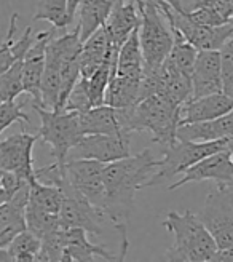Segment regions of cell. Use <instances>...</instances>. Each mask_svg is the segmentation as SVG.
Here are the masks:
<instances>
[{
	"label": "cell",
	"mask_w": 233,
	"mask_h": 262,
	"mask_svg": "<svg viewBox=\"0 0 233 262\" xmlns=\"http://www.w3.org/2000/svg\"><path fill=\"white\" fill-rule=\"evenodd\" d=\"M158 162L153 159L150 149H144L136 155L106 165L104 213L115 226L126 224L136 192L149 187V182L158 171Z\"/></svg>",
	"instance_id": "1"
},
{
	"label": "cell",
	"mask_w": 233,
	"mask_h": 262,
	"mask_svg": "<svg viewBox=\"0 0 233 262\" xmlns=\"http://www.w3.org/2000/svg\"><path fill=\"white\" fill-rule=\"evenodd\" d=\"M163 226L174 235V243L165 254L168 262H208L216 257L219 246L200 216L170 211Z\"/></svg>",
	"instance_id": "2"
},
{
	"label": "cell",
	"mask_w": 233,
	"mask_h": 262,
	"mask_svg": "<svg viewBox=\"0 0 233 262\" xmlns=\"http://www.w3.org/2000/svg\"><path fill=\"white\" fill-rule=\"evenodd\" d=\"M180 107L163 95H155L126 109V125L131 131H147L160 146H171L177 141L180 126Z\"/></svg>",
	"instance_id": "3"
},
{
	"label": "cell",
	"mask_w": 233,
	"mask_h": 262,
	"mask_svg": "<svg viewBox=\"0 0 233 262\" xmlns=\"http://www.w3.org/2000/svg\"><path fill=\"white\" fill-rule=\"evenodd\" d=\"M32 109L40 117V129H38L40 141L50 144L58 163L66 165L67 155L85 136L80 126L79 112L48 111L37 104H32Z\"/></svg>",
	"instance_id": "4"
},
{
	"label": "cell",
	"mask_w": 233,
	"mask_h": 262,
	"mask_svg": "<svg viewBox=\"0 0 233 262\" xmlns=\"http://www.w3.org/2000/svg\"><path fill=\"white\" fill-rule=\"evenodd\" d=\"M141 48L144 55V68L157 69L165 62L174 45V34L155 0H146L141 10Z\"/></svg>",
	"instance_id": "5"
},
{
	"label": "cell",
	"mask_w": 233,
	"mask_h": 262,
	"mask_svg": "<svg viewBox=\"0 0 233 262\" xmlns=\"http://www.w3.org/2000/svg\"><path fill=\"white\" fill-rule=\"evenodd\" d=\"M228 139H219L209 142H192V141H176L171 146H166L163 159L158 162V171L155 173L149 187L158 186L161 182L173 179L174 176L185 173L189 168L200 163L206 157L228 149Z\"/></svg>",
	"instance_id": "6"
},
{
	"label": "cell",
	"mask_w": 233,
	"mask_h": 262,
	"mask_svg": "<svg viewBox=\"0 0 233 262\" xmlns=\"http://www.w3.org/2000/svg\"><path fill=\"white\" fill-rule=\"evenodd\" d=\"M64 192V202L59 213L61 229H85L89 235H101L106 221V213L95 206L86 196L77 190L64 174L59 186Z\"/></svg>",
	"instance_id": "7"
},
{
	"label": "cell",
	"mask_w": 233,
	"mask_h": 262,
	"mask_svg": "<svg viewBox=\"0 0 233 262\" xmlns=\"http://www.w3.org/2000/svg\"><path fill=\"white\" fill-rule=\"evenodd\" d=\"M214 237L219 250L233 246V187L217 186L204 200L198 214Z\"/></svg>",
	"instance_id": "8"
},
{
	"label": "cell",
	"mask_w": 233,
	"mask_h": 262,
	"mask_svg": "<svg viewBox=\"0 0 233 262\" xmlns=\"http://www.w3.org/2000/svg\"><path fill=\"white\" fill-rule=\"evenodd\" d=\"M131 133L120 135H86L71 150L72 160L88 159L101 163H112L131 155Z\"/></svg>",
	"instance_id": "9"
},
{
	"label": "cell",
	"mask_w": 233,
	"mask_h": 262,
	"mask_svg": "<svg viewBox=\"0 0 233 262\" xmlns=\"http://www.w3.org/2000/svg\"><path fill=\"white\" fill-rule=\"evenodd\" d=\"M104 169L106 163L98 160L77 159L66 163V174L71 184L102 211L106 205Z\"/></svg>",
	"instance_id": "10"
},
{
	"label": "cell",
	"mask_w": 233,
	"mask_h": 262,
	"mask_svg": "<svg viewBox=\"0 0 233 262\" xmlns=\"http://www.w3.org/2000/svg\"><path fill=\"white\" fill-rule=\"evenodd\" d=\"M40 139L37 135H29L22 129L21 133L11 135L0 142V168L15 171L28 181H35V168L32 160L34 144Z\"/></svg>",
	"instance_id": "11"
},
{
	"label": "cell",
	"mask_w": 233,
	"mask_h": 262,
	"mask_svg": "<svg viewBox=\"0 0 233 262\" xmlns=\"http://www.w3.org/2000/svg\"><path fill=\"white\" fill-rule=\"evenodd\" d=\"M201 181H213L217 186H233V159L228 149L206 157L200 163L189 168L182 178L170 186V190Z\"/></svg>",
	"instance_id": "12"
},
{
	"label": "cell",
	"mask_w": 233,
	"mask_h": 262,
	"mask_svg": "<svg viewBox=\"0 0 233 262\" xmlns=\"http://www.w3.org/2000/svg\"><path fill=\"white\" fill-rule=\"evenodd\" d=\"M192 99H198L224 91L221 50L200 51L192 71Z\"/></svg>",
	"instance_id": "13"
},
{
	"label": "cell",
	"mask_w": 233,
	"mask_h": 262,
	"mask_svg": "<svg viewBox=\"0 0 233 262\" xmlns=\"http://www.w3.org/2000/svg\"><path fill=\"white\" fill-rule=\"evenodd\" d=\"M55 31H43L35 35V42L28 51L22 61V80L24 91L28 93L34 104L42 106V80L46 66V48L53 38Z\"/></svg>",
	"instance_id": "14"
},
{
	"label": "cell",
	"mask_w": 233,
	"mask_h": 262,
	"mask_svg": "<svg viewBox=\"0 0 233 262\" xmlns=\"http://www.w3.org/2000/svg\"><path fill=\"white\" fill-rule=\"evenodd\" d=\"M31 184L28 182L10 202L0 203V248H8L19 233L28 230L26 209L31 199Z\"/></svg>",
	"instance_id": "15"
},
{
	"label": "cell",
	"mask_w": 233,
	"mask_h": 262,
	"mask_svg": "<svg viewBox=\"0 0 233 262\" xmlns=\"http://www.w3.org/2000/svg\"><path fill=\"white\" fill-rule=\"evenodd\" d=\"M83 135H120L131 133L126 125V109L99 106L79 114Z\"/></svg>",
	"instance_id": "16"
},
{
	"label": "cell",
	"mask_w": 233,
	"mask_h": 262,
	"mask_svg": "<svg viewBox=\"0 0 233 262\" xmlns=\"http://www.w3.org/2000/svg\"><path fill=\"white\" fill-rule=\"evenodd\" d=\"M231 111L233 102L224 91L198 99H190L180 107V125L214 120Z\"/></svg>",
	"instance_id": "17"
},
{
	"label": "cell",
	"mask_w": 233,
	"mask_h": 262,
	"mask_svg": "<svg viewBox=\"0 0 233 262\" xmlns=\"http://www.w3.org/2000/svg\"><path fill=\"white\" fill-rule=\"evenodd\" d=\"M141 11L134 0L113 5L106 29L116 51H120L122 45L131 37V34L141 28Z\"/></svg>",
	"instance_id": "18"
},
{
	"label": "cell",
	"mask_w": 233,
	"mask_h": 262,
	"mask_svg": "<svg viewBox=\"0 0 233 262\" xmlns=\"http://www.w3.org/2000/svg\"><path fill=\"white\" fill-rule=\"evenodd\" d=\"M177 139L192 142L233 139V111L214 120L180 125L177 129Z\"/></svg>",
	"instance_id": "19"
},
{
	"label": "cell",
	"mask_w": 233,
	"mask_h": 262,
	"mask_svg": "<svg viewBox=\"0 0 233 262\" xmlns=\"http://www.w3.org/2000/svg\"><path fill=\"white\" fill-rule=\"evenodd\" d=\"M115 53H116V50L104 26V28L99 29L95 35H91L83 43V50L80 55L82 77L89 78L106 61L113 58Z\"/></svg>",
	"instance_id": "20"
},
{
	"label": "cell",
	"mask_w": 233,
	"mask_h": 262,
	"mask_svg": "<svg viewBox=\"0 0 233 262\" xmlns=\"http://www.w3.org/2000/svg\"><path fill=\"white\" fill-rule=\"evenodd\" d=\"M144 74H115L107 88L106 104L115 109H131L139 102L141 82Z\"/></svg>",
	"instance_id": "21"
},
{
	"label": "cell",
	"mask_w": 233,
	"mask_h": 262,
	"mask_svg": "<svg viewBox=\"0 0 233 262\" xmlns=\"http://www.w3.org/2000/svg\"><path fill=\"white\" fill-rule=\"evenodd\" d=\"M112 10L113 2L110 0H83L80 4L79 11H77L79 24L75 29L79 31L83 43L107 24Z\"/></svg>",
	"instance_id": "22"
},
{
	"label": "cell",
	"mask_w": 233,
	"mask_h": 262,
	"mask_svg": "<svg viewBox=\"0 0 233 262\" xmlns=\"http://www.w3.org/2000/svg\"><path fill=\"white\" fill-rule=\"evenodd\" d=\"M16 23H18V13H13L10 18V26L5 38L0 47V72L10 69L13 64L18 61H24L28 51L35 42V37H32V29L28 28L21 35L19 40H15L16 34Z\"/></svg>",
	"instance_id": "23"
},
{
	"label": "cell",
	"mask_w": 233,
	"mask_h": 262,
	"mask_svg": "<svg viewBox=\"0 0 233 262\" xmlns=\"http://www.w3.org/2000/svg\"><path fill=\"white\" fill-rule=\"evenodd\" d=\"M62 232H64L66 250L74 256L75 262H82L93 257H101L107 262H116V259H119V256L110 254L106 248L89 242L88 232L85 229L74 227V229H62Z\"/></svg>",
	"instance_id": "24"
},
{
	"label": "cell",
	"mask_w": 233,
	"mask_h": 262,
	"mask_svg": "<svg viewBox=\"0 0 233 262\" xmlns=\"http://www.w3.org/2000/svg\"><path fill=\"white\" fill-rule=\"evenodd\" d=\"M173 34H174V45L168 58L165 59L163 66L168 71L192 75L193 66H195L200 51L197 50V47H193L190 42H187L179 32H173Z\"/></svg>",
	"instance_id": "25"
},
{
	"label": "cell",
	"mask_w": 233,
	"mask_h": 262,
	"mask_svg": "<svg viewBox=\"0 0 233 262\" xmlns=\"http://www.w3.org/2000/svg\"><path fill=\"white\" fill-rule=\"evenodd\" d=\"M115 74H144V55L141 48L139 29H136L131 37L122 45L116 58Z\"/></svg>",
	"instance_id": "26"
},
{
	"label": "cell",
	"mask_w": 233,
	"mask_h": 262,
	"mask_svg": "<svg viewBox=\"0 0 233 262\" xmlns=\"http://www.w3.org/2000/svg\"><path fill=\"white\" fill-rule=\"evenodd\" d=\"M165 82H163V90L161 93L165 98H168L176 106H184L187 101L192 99L193 86H192V75L180 74V72H173L168 71L161 64Z\"/></svg>",
	"instance_id": "27"
},
{
	"label": "cell",
	"mask_w": 233,
	"mask_h": 262,
	"mask_svg": "<svg viewBox=\"0 0 233 262\" xmlns=\"http://www.w3.org/2000/svg\"><path fill=\"white\" fill-rule=\"evenodd\" d=\"M64 202V192L58 186L45 184L42 181H32L31 184V199L29 203L43 209V211L59 214Z\"/></svg>",
	"instance_id": "28"
},
{
	"label": "cell",
	"mask_w": 233,
	"mask_h": 262,
	"mask_svg": "<svg viewBox=\"0 0 233 262\" xmlns=\"http://www.w3.org/2000/svg\"><path fill=\"white\" fill-rule=\"evenodd\" d=\"M34 21H48L55 29L69 26V0H40Z\"/></svg>",
	"instance_id": "29"
},
{
	"label": "cell",
	"mask_w": 233,
	"mask_h": 262,
	"mask_svg": "<svg viewBox=\"0 0 233 262\" xmlns=\"http://www.w3.org/2000/svg\"><path fill=\"white\" fill-rule=\"evenodd\" d=\"M26 219H28V230L35 233L40 240L61 229L59 214L43 211V209L31 203L28 205V209H26Z\"/></svg>",
	"instance_id": "30"
},
{
	"label": "cell",
	"mask_w": 233,
	"mask_h": 262,
	"mask_svg": "<svg viewBox=\"0 0 233 262\" xmlns=\"http://www.w3.org/2000/svg\"><path fill=\"white\" fill-rule=\"evenodd\" d=\"M24 93L22 61H18L10 69L0 72V99L13 101Z\"/></svg>",
	"instance_id": "31"
},
{
	"label": "cell",
	"mask_w": 233,
	"mask_h": 262,
	"mask_svg": "<svg viewBox=\"0 0 233 262\" xmlns=\"http://www.w3.org/2000/svg\"><path fill=\"white\" fill-rule=\"evenodd\" d=\"M26 101H2L0 104V131H5L10 125L13 123H21L24 125H31L29 115L26 114L24 109Z\"/></svg>",
	"instance_id": "32"
},
{
	"label": "cell",
	"mask_w": 233,
	"mask_h": 262,
	"mask_svg": "<svg viewBox=\"0 0 233 262\" xmlns=\"http://www.w3.org/2000/svg\"><path fill=\"white\" fill-rule=\"evenodd\" d=\"M4 250H7L13 259L19 254H22V253L37 254L42 250V240L38 238L35 233H32L31 230H24L8 245V248H4Z\"/></svg>",
	"instance_id": "33"
},
{
	"label": "cell",
	"mask_w": 233,
	"mask_h": 262,
	"mask_svg": "<svg viewBox=\"0 0 233 262\" xmlns=\"http://www.w3.org/2000/svg\"><path fill=\"white\" fill-rule=\"evenodd\" d=\"M89 109H93V106H91V99H89V91H88V78L80 77V80L77 82V85L72 90L64 111L82 114Z\"/></svg>",
	"instance_id": "34"
},
{
	"label": "cell",
	"mask_w": 233,
	"mask_h": 262,
	"mask_svg": "<svg viewBox=\"0 0 233 262\" xmlns=\"http://www.w3.org/2000/svg\"><path fill=\"white\" fill-rule=\"evenodd\" d=\"M28 182L31 181L21 178L18 173L2 169V174H0V186H2V189H0V203L10 202Z\"/></svg>",
	"instance_id": "35"
},
{
	"label": "cell",
	"mask_w": 233,
	"mask_h": 262,
	"mask_svg": "<svg viewBox=\"0 0 233 262\" xmlns=\"http://www.w3.org/2000/svg\"><path fill=\"white\" fill-rule=\"evenodd\" d=\"M115 227L120 232V237H122V246H120V253H119V259H116V262H125V257L128 254V248H129L128 237H126V224H120V226H115Z\"/></svg>",
	"instance_id": "36"
},
{
	"label": "cell",
	"mask_w": 233,
	"mask_h": 262,
	"mask_svg": "<svg viewBox=\"0 0 233 262\" xmlns=\"http://www.w3.org/2000/svg\"><path fill=\"white\" fill-rule=\"evenodd\" d=\"M214 262H233V246L219 250L214 257Z\"/></svg>",
	"instance_id": "37"
},
{
	"label": "cell",
	"mask_w": 233,
	"mask_h": 262,
	"mask_svg": "<svg viewBox=\"0 0 233 262\" xmlns=\"http://www.w3.org/2000/svg\"><path fill=\"white\" fill-rule=\"evenodd\" d=\"M83 2V0H69V24L74 21L77 11H79V7L80 4Z\"/></svg>",
	"instance_id": "38"
},
{
	"label": "cell",
	"mask_w": 233,
	"mask_h": 262,
	"mask_svg": "<svg viewBox=\"0 0 233 262\" xmlns=\"http://www.w3.org/2000/svg\"><path fill=\"white\" fill-rule=\"evenodd\" d=\"M35 256L37 254H32V253H22L13 259V262H35Z\"/></svg>",
	"instance_id": "39"
},
{
	"label": "cell",
	"mask_w": 233,
	"mask_h": 262,
	"mask_svg": "<svg viewBox=\"0 0 233 262\" xmlns=\"http://www.w3.org/2000/svg\"><path fill=\"white\" fill-rule=\"evenodd\" d=\"M0 262H13V257L10 256V253L4 248H0Z\"/></svg>",
	"instance_id": "40"
},
{
	"label": "cell",
	"mask_w": 233,
	"mask_h": 262,
	"mask_svg": "<svg viewBox=\"0 0 233 262\" xmlns=\"http://www.w3.org/2000/svg\"><path fill=\"white\" fill-rule=\"evenodd\" d=\"M59 262H75V259H74V256L66 250V251H64V254H62V257H61Z\"/></svg>",
	"instance_id": "41"
},
{
	"label": "cell",
	"mask_w": 233,
	"mask_h": 262,
	"mask_svg": "<svg viewBox=\"0 0 233 262\" xmlns=\"http://www.w3.org/2000/svg\"><path fill=\"white\" fill-rule=\"evenodd\" d=\"M110 2H113V5H115V4H123V2H129V0H110Z\"/></svg>",
	"instance_id": "42"
},
{
	"label": "cell",
	"mask_w": 233,
	"mask_h": 262,
	"mask_svg": "<svg viewBox=\"0 0 233 262\" xmlns=\"http://www.w3.org/2000/svg\"><path fill=\"white\" fill-rule=\"evenodd\" d=\"M95 259H96V257H93V259H86V260H82V262H96Z\"/></svg>",
	"instance_id": "43"
},
{
	"label": "cell",
	"mask_w": 233,
	"mask_h": 262,
	"mask_svg": "<svg viewBox=\"0 0 233 262\" xmlns=\"http://www.w3.org/2000/svg\"><path fill=\"white\" fill-rule=\"evenodd\" d=\"M228 150H230V154H231V159H233V146H230V147H228Z\"/></svg>",
	"instance_id": "44"
},
{
	"label": "cell",
	"mask_w": 233,
	"mask_h": 262,
	"mask_svg": "<svg viewBox=\"0 0 233 262\" xmlns=\"http://www.w3.org/2000/svg\"><path fill=\"white\" fill-rule=\"evenodd\" d=\"M230 146H233V139H230V142H228V147H230Z\"/></svg>",
	"instance_id": "45"
},
{
	"label": "cell",
	"mask_w": 233,
	"mask_h": 262,
	"mask_svg": "<svg viewBox=\"0 0 233 262\" xmlns=\"http://www.w3.org/2000/svg\"><path fill=\"white\" fill-rule=\"evenodd\" d=\"M230 23H231V24H233V16H231V18H230Z\"/></svg>",
	"instance_id": "46"
},
{
	"label": "cell",
	"mask_w": 233,
	"mask_h": 262,
	"mask_svg": "<svg viewBox=\"0 0 233 262\" xmlns=\"http://www.w3.org/2000/svg\"><path fill=\"white\" fill-rule=\"evenodd\" d=\"M160 262H168V260H166V259H163V260H160Z\"/></svg>",
	"instance_id": "47"
},
{
	"label": "cell",
	"mask_w": 233,
	"mask_h": 262,
	"mask_svg": "<svg viewBox=\"0 0 233 262\" xmlns=\"http://www.w3.org/2000/svg\"><path fill=\"white\" fill-rule=\"evenodd\" d=\"M208 262H214V259H213V260H208Z\"/></svg>",
	"instance_id": "48"
}]
</instances>
